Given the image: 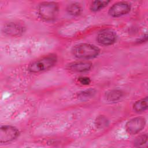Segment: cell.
Listing matches in <instances>:
<instances>
[{"label":"cell","instance_id":"cell-1","mask_svg":"<svg viewBox=\"0 0 148 148\" xmlns=\"http://www.w3.org/2000/svg\"><path fill=\"white\" fill-rule=\"evenodd\" d=\"M73 55L78 58L90 59L97 57L100 51L99 49L94 45L80 43L75 45L72 50Z\"/></svg>","mask_w":148,"mask_h":148},{"label":"cell","instance_id":"cell-2","mask_svg":"<svg viewBox=\"0 0 148 148\" xmlns=\"http://www.w3.org/2000/svg\"><path fill=\"white\" fill-rule=\"evenodd\" d=\"M58 5L54 2H42L38 8V13L39 17L42 20L47 21L55 20L58 16Z\"/></svg>","mask_w":148,"mask_h":148},{"label":"cell","instance_id":"cell-3","mask_svg":"<svg viewBox=\"0 0 148 148\" xmlns=\"http://www.w3.org/2000/svg\"><path fill=\"white\" fill-rule=\"evenodd\" d=\"M57 57L51 54L31 62L28 67V70L31 73H38L45 71L53 66L57 62Z\"/></svg>","mask_w":148,"mask_h":148},{"label":"cell","instance_id":"cell-4","mask_svg":"<svg viewBox=\"0 0 148 148\" xmlns=\"http://www.w3.org/2000/svg\"><path fill=\"white\" fill-rule=\"evenodd\" d=\"M18 130L12 125H2L0 128V143H6L15 139L18 135Z\"/></svg>","mask_w":148,"mask_h":148},{"label":"cell","instance_id":"cell-5","mask_svg":"<svg viewBox=\"0 0 148 148\" xmlns=\"http://www.w3.org/2000/svg\"><path fill=\"white\" fill-rule=\"evenodd\" d=\"M146 120L144 118L137 117L128 121L125 124V128L126 131L131 135L139 133L145 127Z\"/></svg>","mask_w":148,"mask_h":148},{"label":"cell","instance_id":"cell-6","mask_svg":"<svg viewBox=\"0 0 148 148\" xmlns=\"http://www.w3.org/2000/svg\"><path fill=\"white\" fill-rule=\"evenodd\" d=\"M131 9L130 5L126 2H119L113 4L109 10V14L113 17H118L128 13Z\"/></svg>","mask_w":148,"mask_h":148},{"label":"cell","instance_id":"cell-7","mask_svg":"<svg viewBox=\"0 0 148 148\" xmlns=\"http://www.w3.org/2000/svg\"><path fill=\"white\" fill-rule=\"evenodd\" d=\"M117 38L116 34L110 29H105L100 32L97 37L98 43L104 46H108L114 43Z\"/></svg>","mask_w":148,"mask_h":148},{"label":"cell","instance_id":"cell-8","mask_svg":"<svg viewBox=\"0 0 148 148\" xmlns=\"http://www.w3.org/2000/svg\"><path fill=\"white\" fill-rule=\"evenodd\" d=\"M24 30L25 28L22 24L15 22L7 23L3 28V32L6 35L12 36L20 35L24 32Z\"/></svg>","mask_w":148,"mask_h":148},{"label":"cell","instance_id":"cell-9","mask_svg":"<svg viewBox=\"0 0 148 148\" xmlns=\"http://www.w3.org/2000/svg\"><path fill=\"white\" fill-rule=\"evenodd\" d=\"M92 64L89 61H80L73 62L68 65V69L76 72H84L89 71L91 68Z\"/></svg>","mask_w":148,"mask_h":148},{"label":"cell","instance_id":"cell-10","mask_svg":"<svg viewBox=\"0 0 148 148\" xmlns=\"http://www.w3.org/2000/svg\"><path fill=\"white\" fill-rule=\"evenodd\" d=\"M123 95V92L120 90H112L105 94V98L109 102H115L119 100Z\"/></svg>","mask_w":148,"mask_h":148},{"label":"cell","instance_id":"cell-11","mask_svg":"<svg viewBox=\"0 0 148 148\" xmlns=\"http://www.w3.org/2000/svg\"><path fill=\"white\" fill-rule=\"evenodd\" d=\"M147 106V98L145 97L135 102L133 105V109L136 112H141L146 110Z\"/></svg>","mask_w":148,"mask_h":148},{"label":"cell","instance_id":"cell-12","mask_svg":"<svg viewBox=\"0 0 148 148\" xmlns=\"http://www.w3.org/2000/svg\"><path fill=\"white\" fill-rule=\"evenodd\" d=\"M68 13L72 16H77L82 12V7L79 3L75 2L69 5L66 8Z\"/></svg>","mask_w":148,"mask_h":148},{"label":"cell","instance_id":"cell-13","mask_svg":"<svg viewBox=\"0 0 148 148\" xmlns=\"http://www.w3.org/2000/svg\"><path fill=\"white\" fill-rule=\"evenodd\" d=\"M110 2L109 1H94L90 5V9L92 12H97L102 9Z\"/></svg>","mask_w":148,"mask_h":148},{"label":"cell","instance_id":"cell-14","mask_svg":"<svg viewBox=\"0 0 148 148\" xmlns=\"http://www.w3.org/2000/svg\"><path fill=\"white\" fill-rule=\"evenodd\" d=\"M95 124L98 128H103L109 124V121L104 116H99L95 120Z\"/></svg>","mask_w":148,"mask_h":148},{"label":"cell","instance_id":"cell-15","mask_svg":"<svg viewBox=\"0 0 148 148\" xmlns=\"http://www.w3.org/2000/svg\"><path fill=\"white\" fill-rule=\"evenodd\" d=\"M147 140V135L146 134H142L139 136H138L135 142H134V145L135 146L139 147L144 145L145 143H146Z\"/></svg>","mask_w":148,"mask_h":148},{"label":"cell","instance_id":"cell-16","mask_svg":"<svg viewBox=\"0 0 148 148\" xmlns=\"http://www.w3.org/2000/svg\"><path fill=\"white\" fill-rule=\"evenodd\" d=\"M78 81L83 85H87L89 84L91 80L90 78L87 77H80L78 78Z\"/></svg>","mask_w":148,"mask_h":148},{"label":"cell","instance_id":"cell-17","mask_svg":"<svg viewBox=\"0 0 148 148\" xmlns=\"http://www.w3.org/2000/svg\"><path fill=\"white\" fill-rule=\"evenodd\" d=\"M147 40V35L146 34L143 37H142V38H140L139 40V42H145Z\"/></svg>","mask_w":148,"mask_h":148}]
</instances>
